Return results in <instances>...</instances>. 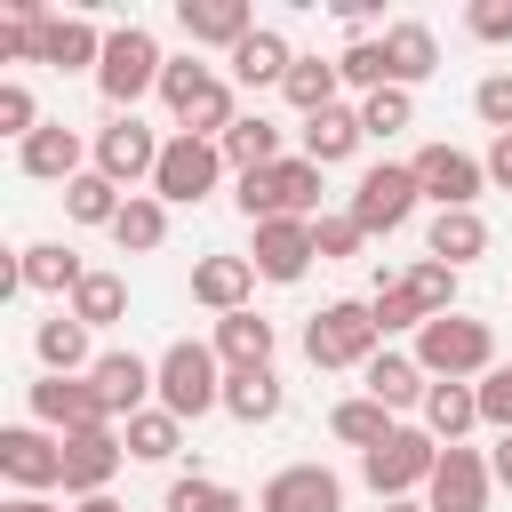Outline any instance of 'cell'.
<instances>
[{"label": "cell", "mask_w": 512, "mask_h": 512, "mask_svg": "<svg viewBox=\"0 0 512 512\" xmlns=\"http://www.w3.org/2000/svg\"><path fill=\"white\" fill-rule=\"evenodd\" d=\"M416 368L432 384H472V376L496 368V328L472 320V312H440V320L416 328Z\"/></svg>", "instance_id": "1"}, {"label": "cell", "mask_w": 512, "mask_h": 512, "mask_svg": "<svg viewBox=\"0 0 512 512\" xmlns=\"http://www.w3.org/2000/svg\"><path fill=\"white\" fill-rule=\"evenodd\" d=\"M240 216L248 224H272V216H304V224H320V168L304 160V152H288V160H272V168H256V176H240Z\"/></svg>", "instance_id": "2"}, {"label": "cell", "mask_w": 512, "mask_h": 512, "mask_svg": "<svg viewBox=\"0 0 512 512\" xmlns=\"http://www.w3.org/2000/svg\"><path fill=\"white\" fill-rule=\"evenodd\" d=\"M160 72H168V56H160V40H152L144 24H112V32H104L96 88H104V104H112V112H136V96H152V88H160Z\"/></svg>", "instance_id": "3"}, {"label": "cell", "mask_w": 512, "mask_h": 512, "mask_svg": "<svg viewBox=\"0 0 512 512\" xmlns=\"http://www.w3.org/2000/svg\"><path fill=\"white\" fill-rule=\"evenodd\" d=\"M160 408H168L176 424H192V416L224 408V360H216V344L176 336V344L160 352Z\"/></svg>", "instance_id": "4"}, {"label": "cell", "mask_w": 512, "mask_h": 512, "mask_svg": "<svg viewBox=\"0 0 512 512\" xmlns=\"http://www.w3.org/2000/svg\"><path fill=\"white\" fill-rule=\"evenodd\" d=\"M432 472H440V440H432L424 424H400L384 448H368V456H360V480L376 488V504L424 496V488H432Z\"/></svg>", "instance_id": "5"}, {"label": "cell", "mask_w": 512, "mask_h": 512, "mask_svg": "<svg viewBox=\"0 0 512 512\" xmlns=\"http://www.w3.org/2000/svg\"><path fill=\"white\" fill-rule=\"evenodd\" d=\"M384 352V328H376V312L368 304H320L312 312V328H304V360L312 368H368Z\"/></svg>", "instance_id": "6"}, {"label": "cell", "mask_w": 512, "mask_h": 512, "mask_svg": "<svg viewBox=\"0 0 512 512\" xmlns=\"http://www.w3.org/2000/svg\"><path fill=\"white\" fill-rule=\"evenodd\" d=\"M416 200H424V184H416V168L408 160H376V168H360V184H352V224L376 240V232H400L408 216H416Z\"/></svg>", "instance_id": "7"}, {"label": "cell", "mask_w": 512, "mask_h": 512, "mask_svg": "<svg viewBox=\"0 0 512 512\" xmlns=\"http://www.w3.org/2000/svg\"><path fill=\"white\" fill-rule=\"evenodd\" d=\"M224 184V144H208V136H168V152H160V168H152V192L168 200V208H192V200H208Z\"/></svg>", "instance_id": "8"}, {"label": "cell", "mask_w": 512, "mask_h": 512, "mask_svg": "<svg viewBox=\"0 0 512 512\" xmlns=\"http://www.w3.org/2000/svg\"><path fill=\"white\" fill-rule=\"evenodd\" d=\"M88 152H96V168H104V176L128 192V184H152V168H160L168 136H152L136 112H112V120L96 128V144H88Z\"/></svg>", "instance_id": "9"}, {"label": "cell", "mask_w": 512, "mask_h": 512, "mask_svg": "<svg viewBox=\"0 0 512 512\" xmlns=\"http://www.w3.org/2000/svg\"><path fill=\"white\" fill-rule=\"evenodd\" d=\"M0 472L16 480V496H48V488H64V440L48 424H8L0 432Z\"/></svg>", "instance_id": "10"}, {"label": "cell", "mask_w": 512, "mask_h": 512, "mask_svg": "<svg viewBox=\"0 0 512 512\" xmlns=\"http://www.w3.org/2000/svg\"><path fill=\"white\" fill-rule=\"evenodd\" d=\"M408 168H416V184H424L432 208H472L488 192V160H472L464 144H424Z\"/></svg>", "instance_id": "11"}, {"label": "cell", "mask_w": 512, "mask_h": 512, "mask_svg": "<svg viewBox=\"0 0 512 512\" xmlns=\"http://www.w3.org/2000/svg\"><path fill=\"white\" fill-rule=\"evenodd\" d=\"M312 256H320V240H312L304 216H272V224H256V240H248V264H256V280H272V288H296V280L312 272Z\"/></svg>", "instance_id": "12"}, {"label": "cell", "mask_w": 512, "mask_h": 512, "mask_svg": "<svg viewBox=\"0 0 512 512\" xmlns=\"http://www.w3.org/2000/svg\"><path fill=\"white\" fill-rule=\"evenodd\" d=\"M88 384H96L104 416H120V424H128L136 408H152V400H160V360H144V352H96Z\"/></svg>", "instance_id": "13"}, {"label": "cell", "mask_w": 512, "mask_h": 512, "mask_svg": "<svg viewBox=\"0 0 512 512\" xmlns=\"http://www.w3.org/2000/svg\"><path fill=\"white\" fill-rule=\"evenodd\" d=\"M32 424H48L56 440H72V432H96L112 416H104V400H96L88 376H40L32 384Z\"/></svg>", "instance_id": "14"}, {"label": "cell", "mask_w": 512, "mask_h": 512, "mask_svg": "<svg viewBox=\"0 0 512 512\" xmlns=\"http://www.w3.org/2000/svg\"><path fill=\"white\" fill-rule=\"evenodd\" d=\"M120 464H128V440H120L112 424L72 432V440H64V496H72V504H80V496H104Z\"/></svg>", "instance_id": "15"}, {"label": "cell", "mask_w": 512, "mask_h": 512, "mask_svg": "<svg viewBox=\"0 0 512 512\" xmlns=\"http://www.w3.org/2000/svg\"><path fill=\"white\" fill-rule=\"evenodd\" d=\"M488 480H496V464L480 448H440V472L424 488V512H488Z\"/></svg>", "instance_id": "16"}, {"label": "cell", "mask_w": 512, "mask_h": 512, "mask_svg": "<svg viewBox=\"0 0 512 512\" xmlns=\"http://www.w3.org/2000/svg\"><path fill=\"white\" fill-rule=\"evenodd\" d=\"M256 512H344V480L328 464H288L256 488Z\"/></svg>", "instance_id": "17"}, {"label": "cell", "mask_w": 512, "mask_h": 512, "mask_svg": "<svg viewBox=\"0 0 512 512\" xmlns=\"http://www.w3.org/2000/svg\"><path fill=\"white\" fill-rule=\"evenodd\" d=\"M16 168H24V176H40V184H72V176H88V144H80V128L40 120V128L16 144Z\"/></svg>", "instance_id": "18"}, {"label": "cell", "mask_w": 512, "mask_h": 512, "mask_svg": "<svg viewBox=\"0 0 512 512\" xmlns=\"http://www.w3.org/2000/svg\"><path fill=\"white\" fill-rule=\"evenodd\" d=\"M176 32L192 40V48H240L248 32H256V8L248 0H176Z\"/></svg>", "instance_id": "19"}, {"label": "cell", "mask_w": 512, "mask_h": 512, "mask_svg": "<svg viewBox=\"0 0 512 512\" xmlns=\"http://www.w3.org/2000/svg\"><path fill=\"white\" fill-rule=\"evenodd\" d=\"M80 280H88V264H80V248H64V240L16 248V272H8V288H32V296H72Z\"/></svg>", "instance_id": "20"}, {"label": "cell", "mask_w": 512, "mask_h": 512, "mask_svg": "<svg viewBox=\"0 0 512 512\" xmlns=\"http://www.w3.org/2000/svg\"><path fill=\"white\" fill-rule=\"evenodd\" d=\"M376 40H384V72H392V88H408V96H416V80H432V72H440V40H432V24L400 16V24H384Z\"/></svg>", "instance_id": "21"}, {"label": "cell", "mask_w": 512, "mask_h": 512, "mask_svg": "<svg viewBox=\"0 0 512 512\" xmlns=\"http://www.w3.org/2000/svg\"><path fill=\"white\" fill-rule=\"evenodd\" d=\"M224 64H232V88H288V64H296V48H288L272 24H256V32H248V40L224 56Z\"/></svg>", "instance_id": "22"}, {"label": "cell", "mask_w": 512, "mask_h": 512, "mask_svg": "<svg viewBox=\"0 0 512 512\" xmlns=\"http://www.w3.org/2000/svg\"><path fill=\"white\" fill-rule=\"evenodd\" d=\"M248 288H256V264L248 256H200L192 264V304H208L216 320L224 312H248Z\"/></svg>", "instance_id": "23"}, {"label": "cell", "mask_w": 512, "mask_h": 512, "mask_svg": "<svg viewBox=\"0 0 512 512\" xmlns=\"http://www.w3.org/2000/svg\"><path fill=\"white\" fill-rule=\"evenodd\" d=\"M360 384H368V400H384L392 416H400V408H424V392H432V376L416 368V352H392V344L360 368Z\"/></svg>", "instance_id": "24"}, {"label": "cell", "mask_w": 512, "mask_h": 512, "mask_svg": "<svg viewBox=\"0 0 512 512\" xmlns=\"http://www.w3.org/2000/svg\"><path fill=\"white\" fill-rule=\"evenodd\" d=\"M40 64H56V72H96L104 64V32L88 24V16H56L48 8V24H40Z\"/></svg>", "instance_id": "25"}, {"label": "cell", "mask_w": 512, "mask_h": 512, "mask_svg": "<svg viewBox=\"0 0 512 512\" xmlns=\"http://www.w3.org/2000/svg\"><path fill=\"white\" fill-rule=\"evenodd\" d=\"M296 136H304V160H312V168H336V160L360 152L368 128H360V104H328V112H312Z\"/></svg>", "instance_id": "26"}, {"label": "cell", "mask_w": 512, "mask_h": 512, "mask_svg": "<svg viewBox=\"0 0 512 512\" xmlns=\"http://www.w3.org/2000/svg\"><path fill=\"white\" fill-rule=\"evenodd\" d=\"M424 256H440V264H480L488 256V224H480V208H440L432 216V232H424Z\"/></svg>", "instance_id": "27"}, {"label": "cell", "mask_w": 512, "mask_h": 512, "mask_svg": "<svg viewBox=\"0 0 512 512\" xmlns=\"http://www.w3.org/2000/svg\"><path fill=\"white\" fill-rule=\"evenodd\" d=\"M32 352H40V376H88V368H96V360H88V328H80L72 312L40 320V328H32Z\"/></svg>", "instance_id": "28"}, {"label": "cell", "mask_w": 512, "mask_h": 512, "mask_svg": "<svg viewBox=\"0 0 512 512\" xmlns=\"http://www.w3.org/2000/svg\"><path fill=\"white\" fill-rule=\"evenodd\" d=\"M272 344H280V336H272L264 312H224V320H216V360H224V368H272Z\"/></svg>", "instance_id": "29"}, {"label": "cell", "mask_w": 512, "mask_h": 512, "mask_svg": "<svg viewBox=\"0 0 512 512\" xmlns=\"http://www.w3.org/2000/svg\"><path fill=\"white\" fill-rule=\"evenodd\" d=\"M480 424V384H432L424 392V432L440 448H464V432Z\"/></svg>", "instance_id": "30"}, {"label": "cell", "mask_w": 512, "mask_h": 512, "mask_svg": "<svg viewBox=\"0 0 512 512\" xmlns=\"http://www.w3.org/2000/svg\"><path fill=\"white\" fill-rule=\"evenodd\" d=\"M280 376L272 368H224V416H240V424H272L280 416Z\"/></svg>", "instance_id": "31"}, {"label": "cell", "mask_w": 512, "mask_h": 512, "mask_svg": "<svg viewBox=\"0 0 512 512\" xmlns=\"http://www.w3.org/2000/svg\"><path fill=\"white\" fill-rule=\"evenodd\" d=\"M328 432H336L344 448H360V456H368V448H384V440H392L400 424H392V408H384V400H368V392H352V400H336V416H328Z\"/></svg>", "instance_id": "32"}, {"label": "cell", "mask_w": 512, "mask_h": 512, "mask_svg": "<svg viewBox=\"0 0 512 512\" xmlns=\"http://www.w3.org/2000/svg\"><path fill=\"white\" fill-rule=\"evenodd\" d=\"M272 160H288V152H280V128H272L264 112H240V120H232V136H224V168L256 176V168H272Z\"/></svg>", "instance_id": "33"}, {"label": "cell", "mask_w": 512, "mask_h": 512, "mask_svg": "<svg viewBox=\"0 0 512 512\" xmlns=\"http://www.w3.org/2000/svg\"><path fill=\"white\" fill-rule=\"evenodd\" d=\"M120 208H128V192H120L104 168H88V176H72V184H64V216H72V224H104V232H112V224H120Z\"/></svg>", "instance_id": "34"}, {"label": "cell", "mask_w": 512, "mask_h": 512, "mask_svg": "<svg viewBox=\"0 0 512 512\" xmlns=\"http://www.w3.org/2000/svg\"><path fill=\"white\" fill-rule=\"evenodd\" d=\"M112 240H120V256H152V248L168 240V200H160V192H128Z\"/></svg>", "instance_id": "35"}, {"label": "cell", "mask_w": 512, "mask_h": 512, "mask_svg": "<svg viewBox=\"0 0 512 512\" xmlns=\"http://www.w3.org/2000/svg\"><path fill=\"white\" fill-rule=\"evenodd\" d=\"M120 440H128V456H136V464H168V456L184 448V424L152 400V408H136V416L120 424Z\"/></svg>", "instance_id": "36"}, {"label": "cell", "mask_w": 512, "mask_h": 512, "mask_svg": "<svg viewBox=\"0 0 512 512\" xmlns=\"http://www.w3.org/2000/svg\"><path fill=\"white\" fill-rule=\"evenodd\" d=\"M336 88H344L336 56H296V64H288V88H280V96H288V104H296V112L312 120V112H328V104H336Z\"/></svg>", "instance_id": "37"}, {"label": "cell", "mask_w": 512, "mask_h": 512, "mask_svg": "<svg viewBox=\"0 0 512 512\" xmlns=\"http://www.w3.org/2000/svg\"><path fill=\"white\" fill-rule=\"evenodd\" d=\"M64 312H72L80 328H112V320H128V280H120V272H88Z\"/></svg>", "instance_id": "38"}, {"label": "cell", "mask_w": 512, "mask_h": 512, "mask_svg": "<svg viewBox=\"0 0 512 512\" xmlns=\"http://www.w3.org/2000/svg\"><path fill=\"white\" fill-rule=\"evenodd\" d=\"M160 512H248V504H240V488H224L208 472H184V480H168V504Z\"/></svg>", "instance_id": "39"}, {"label": "cell", "mask_w": 512, "mask_h": 512, "mask_svg": "<svg viewBox=\"0 0 512 512\" xmlns=\"http://www.w3.org/2000/svg\"><path fill=\"white\" fill-rule=\"evenodd\" d=\"M40 24H48V8L40 0H16L8 24H0V64H40Z\"/></svg>", "instance_id": "40"}, {"label": "cell", "mask_w": 512, "mask_h": 512, "mask_svg": "<svg viewBox=\"0 0 512 512\" xmlns=\"http://www.w3.org/2000/svg\"><path fill=\"white\" fill-rule=\"evenodd\" d=\"M400 280H408V296H416V304H424L432 320H440V312H456V264H440V256H424V264H408Z\"/></svg>", "instance_id": "41"}, {"label": "cell", "mask_w": 512, "mask_h": 512, "mask_svg": "<svg viewBox=\"0 0 512 512\" xmlns=\"http://www.w3.org/2000/svg\"><path fill=\"white\" fill-rule=\"evenodd\" d=\"M360 128H368V136H400V128H416V96H408V88H376V96H360Z\"/></svg>", "instance_id": "42"}, {"label": "cell", "mask_w": 512, "mask_h": 512, "mask_svg": "<svg viewBox=\"0 0 512 512\" xmlns=\"http://www.w3.org/2000/svg\"><path fill=\"white\" fill-rule=\"evenodd\" d=\"M336 72H344V88H360V96L392 88V72H384V40H352V48L336 56Z\"/></svg>", "instance_id": "43"}, {"label": "cell", "mask_w": 512, "mask_h": 512, "mask_svg": "<svg viewBox=\"0 0 512 512\" xmlns=\"http://www.w3.org/2000/svg\"><path fill=\"white\" fill-rule=\"evenodd\" d=\"M368 312H376V328H384V336H400V328H424V320H432V312H424V304L408 296V280H384Z\"/></svg>", "instance_id": "44"}, {"label": "cell", "mask_w": 512, "mask_h": 512, "mask_svg": "<svg viewBox=\"0 0 512 512\" xmlns=\"http://www.w3.org/2000/svg\"><path fill=\"white\" fill-rule=\"evenodd\" d=\"M208 80H216V72H208L200 56H168V72H160V104H168V112H184Z\"/></svg>", "instance_id": "45"}, {"label": "cell", "mask_w": 512, "mask_h": 512, "mask_svg": "<svg viewBox=\"0 0 512 512\" xmlns=\"http://www.w3.org/2000/svg\"><path fill=\"white\" fill-rule=\"evenodd\" d=\"M32 128H40V104H32V88H24V80H0V136H16V144H24Z\"/></svg>", "instance_id": "46"}, {"label": "cell", "mask_w": 512, "mask_h": 512, "mask_svg": "<svg viewBox=\"0 0 512 512\" xmlns=\"http://www.w3.org/2000/svg\"><path fill=\"white\" fill-rule=\"evenodd\" d=\"M312 240H320V264H344V256H360V248H368V232H360L352 216H320V224H312Z\"/></svg>", "instance_id": "47"}, {"label": "cell", "mask_w": 512, "mask_h": 512, "mask_svg": "<svg viewBox=\"0 0 512 512\" xmlns=\"http://www.w3.org/2000/svg\"><path fill=\"white\" fill-rule=\"evenodd\" d=\"M472 112H480L496 136H512V72H488V80L472 88Z\"/></svg>", "instance_id": "48"}, {"label": "cell", "mask_w": 512, "mask_h": 512, "mask_svg": "<svg viewBox=\"0 0 512 512\" xmlns=\"http://www.w3.org/2000/svg\"><path fill=\"white\" fill-rule=\"evenodd\" d=\"M464 32L488 40V48H504V40H512V0H472V8H464Z\"/></svg>", "instance_id": "49"}, {"label": "cell", "mask_w": 512, "mask_h": 512, "mask_svg": "<svg viewBox=\"0 0 512 512\" xmlns=\"http://www.w3.org/2000/svg\"><path fill=\"white\" fill-rule=\"evenodd\" d=\"M480 424L512 432V368H488V376H480Z\"/></svg>", "instance_id": "50"}, {"label": "cell", "mask_w": 512, "mask_h": 512, "mask_svg": "<svg viewBox=\"0 0 512 512\" xmlns=\"http://www.w3.org/2000/svg\"><path fill=\"white\" fill-rule=\"evenodd\" d=\"M488 184H504V192H512V136H496V144H488Z\"/></svg>", "instance_id": "51"}, {"label": "cell", "mask_w": 512, "mask_h": 512, "mask_svg": "<svg viewBox=\"0 0 512 512\" xmlns=\"http://www.w3.org/2000/svg\"><path fill=\"white\" fill-rule=\"evenodd\" d=\"M336 16H344L352 32H368V16H376V0H336Z\"/></svg>", "instance_id": "52"}, {"label": "cell", "mask_w": 512, "mask_h": 512, "mask_svg": "<svg viewBox=\"0 0 512 512\" xmlns=\"http://www.w3.org/2000/svg\"><path fill=\"white\" fill-rule=\"evenodd\" d=\"M72 512H128V504H120V496H112V488H104V496H80V504H72Z\"/></svg>", "instance_id": "53"}, {"label": "cell", "mask_w": 512, "mask_h": 512, "mask_svg": "<svg viewBox=\"0 0 512 512\" xmlns=\"http://www.w3.org/2000/svg\"><path fill=\"white\" fill-rule=\"evenodd\" d=\"M0 512H56V504H48V496H8Z\"/></svg>", "instance_id": "54"}, {"label": "cell", "mask_w": 512, "mask_h": 512, "mask_svg": "<svg viewBox=\"0 0 512 512\" xmlns=\"http://www.w3.org/2000/svg\"><path fill=\"white\" fill-rule=\"evenodd\" d=\"M488 464H496V480H504V488H512V432H504V448H496V456H488Z\"/></svg>", "instance_id": "55"}, {"label": "cell", "mask_w": 512, "mask_h": 512, "mask_svg": "<svg viewBox=\"0 0 512 512\" xmlns=\"http://www.w3.org/2000/svg\"><path fill=\"white\" fill-rule=\"evenodd\" d=\"M384 512H424V496H400V504H384Z\"/></svg>", "instance_id": "56"}]
</instances>
